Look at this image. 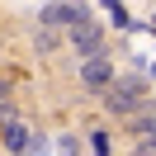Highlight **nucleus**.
Segmentation results:
<instances>
[{
  "label": "nucleus",
  "mask_w": 156,
  "mask_h": 156,
  "mask_svg": "<svg viewBox=\"0 0 156 156\" xmlns=\"http://www.w3.org/2000/svg\"><path fill=\"white\" fill-rule=\"evenodd\" d=\"M52 5H62V0H52Z\"/></svg>",
  "instance_id": "obj_11"
},
{
  "label": "nucleus",
  "mask_w": 156,
  "mask_h": 156,
  "mask_svg": "<svg viewBox=\"0 0 156 156\" xmlns=\"http://www.w3.org/2000/svg\"><path fill=\"white\" fill-rule=\"evenodd\" d=\"M147 151H151V156H156V137H151V142H147Z\"/></svg>",
  "instance_id": "obj_8"
},
{
  "label": "nucleus",
  "mask_w": 156,
  "mask_h": 156,
  "mask_svg": "<svg viewBox=\"0 0 156 156\" xmlns=\"http://www.w3.org/2000/svg\"><path fill=\"white\" fill-rule=\"evenodd\" d=\"M104 104H109V114H128V118H133L137 109H142V95H133V90H123L114 80V85L104 90Z\"/></svg>",
  "instance_id": "obj_2"
},
{
  "label": "nucleus",
  "mask_w": 156,
  "mask_h": 156,
  "mask_svg": "<svg viewBox=\"0 0 156 156\" xmlns=\"http://www.w3.org/2000/svg\"><path fill=\"white\" fill-rule=\"evenodd\" d=\"M151 76H156V62H151Z\"/></svg>",
  "instance_id": "obj_9"
},
{
  "label": "nucleus",
  "mask_w": 156,
  "mask_h": 156,
  "mask_svg": "<svg viewBox=\"0 0 156 156\" xmlns=\"http://www.w3.org/2000/svg\"><path fill=\"white\" fill-rule=\"evenodd\" d=\"M80 80L95 85V90H109V85H114V66H109L104 57H85V62H80Z\"/></svg>",
  "instance_id": "obj_3"
},
{
  "label": "nucleus",
  "mask_w": 156,
  "mask_h": 156,
  "mask_svg": "<svg viewBox=\"0 0 156 156\" xmlns=\"http://www.w3.org/2000/svg\"><path fill=\"white\" fill-rule=\"evenodd\" d=\"M90 147H95V156H109V133H90Z\"/></svg>",
  "instance_id": "obj_6"
},
{
  "label": "nucleus",
  "mask_w": 156,
  "mask_h": 156,
  "mask_svg": "<svg viewBox=\"0 0 156 156\" xmlns=\"http://www.w3.org/2000/svg\"><path fill=\"white\" fill-rule=\"evenodd\" d=\"M5 142H10L14 151L24 156V147H29V128H24V123H14V118H10V123H5Z\"/></svg>",
  "instance_id": "obj_5"
},
{
  "label": "nucleus",
  "mask_w": 156,
  "mask_h": 156,
  "mask_svg": "<svg viewBox=\"0 0 156 156\" xmlns=\"http://www.w3.org/2000/svg\"><path fill=\"white\" fill-rule=\"evenodd\" d=\"M5 109H10V104H5V85H0V114H5Z\"/></svg>",
  "instance_id": "obj_7"
},
{
  "label": "nucleus",
  "mask_w": 156,
  "mask_h": 156,
  "mask_svg": "<svg viewBox=\"0 0 156 156\" xmlns=\"http://www.w3.org/2000/svg\"><path fill=\"white\" fill-rule=\"evenodd\" d=\"M151 29H156V14H151Z\"/></svg>",
  "instance_id": "obj_10"
},
{
  "label": "nucleus",
  "mask_w": 156,
  "mask_h": 156,
  "mask_svg": "<svg viewBox=\"0 0 156 156\" xmlns=\"http://www.w3.org/2000/svg\"><path fill=\"white\" fill-rule=\"evenodd\" d=\"M80 10H71V5H52V10H43V29H62V24H76Z\"/></svg>",
  "instance_id": "obj_4"
},
{
  "label": "nucleus",
  "mask_w": 156,
  "mask_h": 156,
  "mask_svg": "<svg viewBox=\"0 0 156 156\" xmlns=\"http://www.w3.org/2000/svg\"><path fill=\"white\" fill-rule=\"evenodd\" d=\"M71 43H76V52H85V57H99V24H90L85 14H80L76 24H71Z\"/></svg>",
  "instance_id": "obj_1"
}]
</instances>
